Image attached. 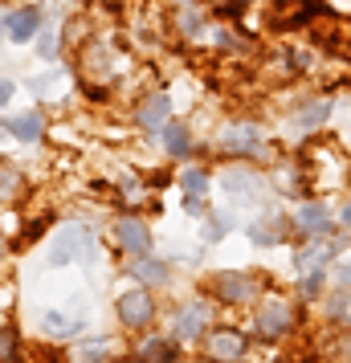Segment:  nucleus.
Masks as SVG:
<instances>
[{
	"mask_svg": "<svg viewBox=\"0 0 351 363\" xmlns=\"http://www.w3.org/2000/svg\"><path fill=\"white\" fill-rule=\"evenodd\" d=\"M53 265H66V262H90L94 257V237L82 229V225H66V229L53 237L50 245Z\"/></svg>",
	"mask_w": 351,
	"mask_h": 363,
	"instance_id": "nucleus-1",
	"label": "nucleus"
},
{
	"mask_svg": "<svg viewBox=\"0 0 351 363\" xmlns=\"http://www.w3.org/2000/svg\"><path fill=\"white\" fill-rule=\"evenodd\" d=\"M335 249H339V241H315V245H306L299 253V274H302V290L306 294H315L318 281H323V265L335 257Z\"/></svg>",
	"mask_w": 351,
	"mask_h": 363,
	"instance_id": "nucleus-2",
	"label": "nucleus"
},
{
	"mask_svg": "<svg viewBox=\"0 0 351 363\" xmlns=\"http://www.w3.org/2000/svg\"><path fill=\"white\" fill-rule=\"evenodd\" d=\"M262 147H266V135L257 123H229L221 135V151L229 155H262Z\"/></svg>",
	"mask_w": 351,
	"mask_h": 363,
	"instance_id": "nucleus-3",
	"label": "nucleus"
},
{
	"mask_svg": "<svg viewBox=\"0 0 351 363\" xmlns=\"http://www.w3.org/2000/svg\"><path fill=\"white\" fill-rule=\"evenodd\" d=\"M290 327H294V311L286 306L282 298H269V302H262V311H257V330H262L266 339H282Z\"/></svg>",
	"mask_w": 351,
	"mask_h": 363,
	"instance_id": "nucleus-4",
	"label": "nucleus"
},
{
	"mask_svg": "<svg viewBox=\"0 0 351 363\" xmlns=\"http://www.w3.org/2000/svg\"><path fill=\"white\" fill-rule=\"evenodd\" d=\"M115 237H118V249H123V253H131V257H143V253L151 249L147 225H143V220H135V216H118Z\"/></svg>",
	"mask_w": 351,
	"mask_h": 363,
	"instance_id": "nucleus-5",
	"label": "nucleus"
},
{
	"mask_svg": "<svg viewBox=\"0 0 351 363\" xmlns=\"http://www.w3.org/2000/svg\"><path fill=\"white\" fill-rule=\"evenodd\" d=\"M118 318H123L127 327H147L151 318H155V302H151V294H143V290L123 294L118 298Z\"/></svg>",
	"mask_w": 351,
	"mask_h": 363,
	"instance_id": "nucleus-6",
	"label": "nucleus"
},
{
	"mask_svg": "<svg viewBox=\"0 0 351 363\" xmlns=\"http://www.w3.org/2000/svg\"><path fill=\"white\" fill-rule=\"evenodd\" d=\"M294 229H299V237H331V213L323 204H299Z\"/></svg>",
	"mask_w": 351,
	"mask_h": 363,
	"instance_id": "nucleus-7",
	"label": "nucleus"
},
{
	"mask_svg": "<svg viewBox=\"0 0 351 363\" xmlns=\"http://www.w3.org/2000/svg\"><path fill=\"white\" fill-rule=\"evenodd\" d=\"M135 118H139V127H147V131H164L167 123H172V102H167V94H147V99L139 102Z\"/></svg>",
	"mask_w": 351,
	"mask_h": 363,
	"instance_id": "nucleus-8",
	"label": "nucleus"
},
{
	"mask_svg": "<svg viewBox=\"0 0 351 363\" xmlns=\"http://www.w3.org/2000/svg\"><path fill=\"white\" fill-rule=\"evenodd\" d=\"M217 294L225 298V302H250V298L257 294V281H253L250 274H221Z\"/></svg>",
	"mask_w": 351,
	"mask_h": 363,
	"instance_id": "nucleus-9",
	"label": "nucleus"
},
{
	"mask_svg": "<svg viewBox=\"0 0 351 363\" xmlns=\"http://www.w3.org/2000/svg\"><path fill=\"white\" fill-rule=\"evenodd\" d=\"M221 184H225L229 196H241V200H257L262 196V188H266L257 172H241V167H237V172H225V180Z\"/></svg>",
	"mask_w": 351,
	"mask_h": 363,
	"instance_id": "nucleus-10",
	"label": "nucleus"
},
{
	"mask_svg": "<svg viewBox=\"0 0 351 363\" xmlns=\"http://www.w3.org/2000/svg\"><path fill=\"white\" fill-rule=\"evenodd\" d=\"M208 351H213V359L233 363V359H241V355H245V339H241L237 330H217V335L208 339Z\"/></svg>",
	"mask_w": 351,
	"mask_h": 363,
	"instance_id": "nucleus-11",
	"label": "nucleus"
},
{
	"mask_svg": "<svg viewBox=\"0 0 351 363\" xmlns=\"http://www.w3.org/2000/svg\"><path fill=\"white\" fill-rule=\"evenodd\" d=\"M4 25H9V37H13V41H29V37L41 29V13H37V9H21V13H9Z\"/></svg>",
	"mask_w": 351,
	"mask_h": 363,
	"instance_id": "nucleus-12",
	"label": "nucleus"
},
{
	"mask_svg": "<svg viewBox=\"0 0 351 363\" xmlns=\"http://www.w3.org/2000/svg\"><path fill=\"white\" fill-rule=\"evenodd\" d=\"M204 323H208V311H204L201 302H192V306H184L180 318H176V335H180V339H201Z\"/></svg>",
	"mask_w": 351,
	"mask_h": 363,
	"instance_id": "nucleus-13",
	"label": "nucleus"
},
{
	"mask_svg": "<svg viewBox=\"0 0 351 363\" xmlns=\"http://www.w3.org/2000/svg\"><path fill=\"white\" fill-rule=\"evenodd\" d=\"M164 147H167V155H188L192 151V135H188V127H180V123H167L164 127Z\"/></svg>",
	"mask_w": 351,
	"mask_h": 363,
	"instance_id": "nucleus-14",
	"label": "nucleus"
},
{
	"mask_svg": "<svg viewBox=\"0 0 351 363\" xmlns=\"http://www.w3.org/2000/svg\"><path fill=\"white\" fill-rule=\"evenodd\" d=\"M9 131L17 135V139H25V143H37V135L45 131V123H41V115H37V111H29V115L13 118V123H9Z\"/></svg>",
	"mask_w": 351,
	"mask_h": 363,
	"instance_id": "nucleus-15",
	"label": "nucleus"
},
{
	"mask_svg": "<svg viewBox=\"0 0 351 363\" xmlns=\"http://www.w3.org/2000/svg\"><path fill=\"white\" fill-rule=\"evenodd\" d=\"M176 359V351L167 339H143L139 343V363H172Z\"/></svg>",
	"mask_w": 351,
	"mask_h": 363,
	"instance_id": "nucleus-16",
	"label": "nucleus"
},
{
	"mask_svg": "<svg viewBox=\"0 0 351 363\" xmlns=\"http://www.w3.org/2000/svg\"><path fill=\"white\" fill-rule=\"evenodd\" d=\"M135 278L139 281H147V286H160V281H167V265L164 262H151L147 253L135 262Z\"/></svg>",
	"mask_w": 351,
	"mask_h": 363,
	"instance_id": "nucleus-17",
	"label": "nucleus"
},
{
	"mask_svg": "<svg viewBox=\"0 0 351 363\" xmlns=\"http://www.w3.org/2000/svg\"><path fill=\"white\" fill-rule=\"evenodd\" d=\"M250 237L257 241V245H278L282 241V220L278 216H269V220H257L250 229Z\"/></svg>",
	"mask_w": 351,
	"mask_h": 363,
	"instance_id": "nucleus-18",
	"label": "nucleus"
},
{
	"mask_svg": "<svg viewBox=\"0 0 351 363\" xmlns=\"http://www.w3.org/2000/svg\"><path fill=\"white\" fill-rule=\"evenodd\" d=\"M327 115H331V102H327V99L311 102V106L299 115V131H315L318 123H327Z\"/></svg>",
	"mask_w": 351,
	"mask_h": 363,
	"instance_id": "nucleus-19",
	"label": "nucleus"
},
{
	"mask_svg": "<svg viewBox=\"0 0 351 363\" xmlns=\"http://www.w3.org/2000/svg\"><path fill=\"white\" fill-rule=\"evenodd\" d=\"M180 188H184L188 196H204L208 192V172L204 167H188L184 176H180Z\"/></svg>",
	"mask_w": 351,
	"mask_h": 363,
	"instance_id": "nucleus-20",
	"label": "nucleus"
},
{
	"mask_svg": "<svg viewBox=\"0 0 351 363\" xmlns=\"http://www.w3.org/2000/svg\"><path fill=\"white\" fill-rule=\"evenodd\" d=\"M45 327H50L53 335H69V330H78V327H82V318H74V314H57V311H50V314H45Z\"/></svg>",
	"mask_w": 351,
	"mask_h": 363,
	"instance_id": "nucleus-21",
	"label": "nucleus"
},
{
	"mask_svg": "<svg viewBox=\"0 0 351 363\" xmlns=\"http://www.w3.org/2000/svg\"><path fill=\"white\" fill-rule=\"evenodd\" d=\"M331 318H339V323H351V294H335V298H331Z\"/></svg>",
	"mask_w": 351,
	"mask_h": 363,
	"instance_id": "nucleus-22",
	"label": "nucleus"
},
{
	"mask_svg": "<svg viewBox=\"0 0 351 363\" xmlns=\"http://www.w3.org/2000/svg\"><path fill=\"white\" fill-rule=\"evenodd\" d=\"M180 29H184V33H201V29H204V17L196 13V9H184V13H180Z\"/></svg>",
	"mask_w": 351,
	"mask_h": 363,
	"instance_id": "nucleus-23",
	"label": "nucleus"
},
{
	"mask_svg": "<svg viewBox=\"0 0 351 363\" xmlns=\"http://www.w3.org/2000/svg\"><path fill=\"white\" fill-rule=\"evenodd\" d=\"M13 355H17V339L9 330H0V359H13Z\"/></svg>",
	"mask_w": 351,
	"mask_h": 363,
	"instance_id": "nucleus-24",
	"label": "nucleus"
},
{
	"mask_svg": "<svg viewBox=\"0 0 351 363\" xmlns=\"http://www.w3.org/2000/svg\"><path fill=\"white\" fill-rule=\"evenodd\" d=\"M335 278L343 281V286H351V265H347V262H343V265H339V269H335Z\"/></svg>",
	"mask_w": 351,
	"mask_h": 363,
	"instance_id": "nucleus-25",
	"label": "nucleus"
},
{
	"mask_svg": "<svg viewBox=\"0 0 351 363\" xmlns=\"http://www.w3.org/2000/svg\"><path fill=\"white\" fill-rule=\"evenodd\" d=\"M339 359H343V363H351V335L343 339V343H339Z\"/></svg>",
	"mask_w": 351,
	"mask_h": 363,
	"instance_id": "nucleus-26",
	"label": "nucleus"
},
{
	"mask_svg": "<svg viewBox=\"0 0 351 363\" xmlns=\"http://www.w3.org/2000/svg\"><path fill=\"white\" fill-rule=\"evenodd\" d=\"M9 94H13V86H9V82H0V102H9Z\"/></svg>",
	"mask_w": 351,
	"mask_h": 363,
	"instance_id": "nucleus-27",
	"label": "nucleus"
},
{
	"mask_svg": "<svg viewBox=\"0 0 351 363\" xmlns=\"http://www.w3.org/2000/svg\"><path fill=\"white\" fill-rule=\"evenodd\" d=\"M343 225H351V200L343 204Z\"/></svg>",
	"mask_w": 351,
	"mask_h": 363,
	"instance_id": "nucleus-28",
	"label": "nucleus"
},
{
	"mask_svg": "<svg viewBox=\"0 0 351 363\" xmlns=\"http://www.w3.org/2000/svg\"><path fill=\"white\" fill-rule=\"evenodd\" d=\"M201 363H221V359H201Z\"/></svg>",
	"mask_w": 351,
	"mask_h": 363,
	"instance_id": "nucleus-29",
	"label": "nucleus"
},
{
	"mask_svg": "<svg viewBox=\"0 0 351 363\" xmlns=\"http://www.w3.org/2000/svg\"><path fill=\"white\" fill-rule=\"evenodd\" d=\"M115 363H131V359H115Z\"/></svg>",
	"mask_w": 351,
	"mask_h": 363,
	"instance_id": "nucleus-30",
	"label": "nucleus"
},
{
	"mask_svg": "<svg viewBox=\"0 0 351 363\" xmlns=\"http://www.w3.org/2000/svg\"><path fill=\"white\" fill-rule=\"evenodd\" d=\"M233 4H241V0H233Z\"/></svg>",
	"mask_w": 351,
	"mask_h": 363,
	"instance_id": "nucleus-31",
	"label": "nucleus"
}]
</instances>
